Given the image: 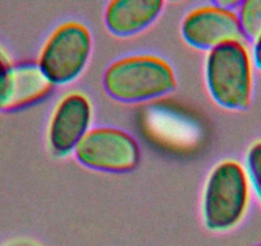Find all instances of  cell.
I'll list each match as a JSON object with an SVG mask.
<instances>
[{
    "label": "cell",
    "instance_id": "obj_1",
    "mask_svg": "<svg viewBox=\"0 0 261 246\" xmlns=\"http://www.w3.org/2000/svg\"><path fill=\"white\" fill-rule=\"evenodd\" d=\"M102 86L117 102L139 104L172 94L177 79L172 66L158 55L134 54L114 60L102 75Z\"/></svg>",
    "mask_w": 261,
    "mask_h": 246
},
{
    "label": "cell",
    "instance_id": "obj_2",
    "mask_svg": "<svg viewBox=\"0 0 261 246\" xmlns=\"http://www.w3.org/2000/svg\"><path fill=\"white\" fill-rule=\"evenodd\" d=\"M207 91L219 107L246 110L253 91V60L246 41H232L207 52L205 59Z\"/></svg>",
    "mask_w": 261,
    "mask_h": 246
},
{
    "label": "cell",
    "instance_id": "obj_3",
    "mask_svg": "<svg viewBox=\"0 0 261 246\" xmlns=\"http://www.w3.org/2000/svg\"><path fill=\"white\" fill-rule=\"evenodd\" d=\"M251 185L245 165L233 159L218 163L206 178L202 219L207 230L227 232L237 227L250 205Z\"/></svg>",
    "mask_w": 261,
    "mask_h": 246
},
{
    "label": "cell",
    "instance_id": "obj_4",
    "mask_svg": "<svg viewBox=\"0 0 261 246\" xmlns=\"http://www.w3.org/2000/svg\"><path fill=\"white\" fill-rule=\"evenodd\" d=\"M92 37L89 29L77 21L59 24L44 42L39 64L54 86H63L79 79L89 64Z\"/></svg>",
    "mask_w": 261,
    "mask_h": 246
},
{
    "label": "cell",
    "instance_id": "obj_5",
    "mask_svg": "<svg viewBox=\"0 0 261 246\" xmlns=\"http://www.w3.org/2000/svg\"><path fill=\"white\" fill-rule=\"evenodd\" d=\"M80 164L105 173H128L141 160V149L130 134L109 126L94 127L74 149Z\"/></svg>",
    "mask_w": 261,
    "mask_h": 246
},
{
    "label": "cell",
    "instance_id": "obj_6",
    "mask_svg": "<svg viewBox=\"0 0 261 246\" xmlns=\"http://www.w3.org/2000/svg\"><path fill=\"white\" fill-rule=\"evenodd\" d=\"M180 34L190 46L210 50L232 41H245L237 12L215 3L188 12L180 24Z\"/></svg>",
    "mask_w": 261,
    "mask_h": 246
},
{
    "label": "cell",
    "instance_id": "obj_7",
    "mask_svg": "<svg viewBox=\"0 0 261 246\" xmlns=\"http://www.w3.org/2000/svg\"><path fill=\"white\" fill-rule=\"evenodd\" d=\"M92 105L89 97L79 91L64 95L53 110L47 127V144L57 157L74 152L91 130Z\"/></svg>",
    "mask_w": 261,
    "mask_h": 246
},
{
    "label": "cell",
    "instance_id": "obj_8",
    "mask_svg": "<svg viewBox=\"0 0 261 246\" xmlns=\"http://www.w3.org/2000/svg\"><path fill=\"white\" fill-rule=\"evenodd\" d=\"M54 87L37 63L11 64L0 85V112H13L40 103Z\"/></svg>",
    "mask_w": 261,
    "mask_h": 246
},
{
    "label": "cell",
    "instance_id": "obj_9",
    "mask_svg": "<svg viewBox=\"0 0 261 246\" xmlns=\"http://www.w3.org/2000/svg\"><path fill=\"white\" fill-rule=\"evenodd\" d=\"M160 0H114L105 8L108 31L118 37H130L149 29L162 14Z\"/></svg>",
    "mask_w": 261,
    "mask_h": 246
},
{
    "label": "cell",
    "instance_id": "obj_10",
    "mask_svg": "<svg viewBox=\"0 0 261 246\" xmlns=\"http://www.w3.org/2000/svg\"><path fill=\"white\" fill-rule=\"evenodd\" d=\"M237 16L245 41L253 42L261 35V0L241 2Z\"/></svg>",
    "mask_w": 261,
    "mask_h": 246
},
{
    "label": "cell",
    "instance_id": "obj_11",
    "mask_svg": "<svg viewBox=\"0 0 261 246\" xmlns=\"http://www.w3.org/2000/svg\"><path fill=\"white\" fill-rule=\"evenodd\" d=\"M245 169L251 187L261 202V140L253 142L246 153Z\"/></svg>",
    "mask_w": 261,
    "mask_h": 246
},
{
    "label": "cell",
    "instance_id": "obj_12",
    "mask_svg": "<svg viewBox=\"0 0 261 246\" xmlns=\"http://www.w3.org/2000/svg\"><path fill=\"white\" fill-rule=\"evenodd\" d=\"M253 60V66L261 71V35L253 41L252 52H251Z\"/></svg>",
    "mask_w": 261,
    "mask_h": 246
},
{
    "label": "cell",
    "instance_id": "obj_13",
    "mask_svg": "<svg viewBox=\"0 0 261 246\" xmlns=\"http://www.w3.org/2000/svg\"><path fill=\"white\" fill-rule=\"evenodd\" d=\"M9 67H11V63H9L8 60H7V58L2 54V52H0V85L3 82Z\"/></svg>",
    "mask_w": 261,
    "mask_h": 246
},
{
    "label": "cell",
    "instance_id": "obj_14",
    "mask_svg": "<svg viewBox=\"0 0 261 246\" xmlns=\"http://www.w3.org/2000/svg\"><path fill=\"white\" fill-rule=\"evenodd\" d=\"M255 246H261V243H260V245H255Z\"/></svg>",
    "mask_w": 261,
    "mask_h": 246
},
{
    "label": "cell",
    "instance_id": "obj_15",
    "mask_svg": "<svg viewBox=\"0 0 261 246\" xmlns=\"http://www.w3.org/2000/svg\"><path fill=\"white\" fill-rule=\"evenodd\" d=\"M23 246H27V245H23Z\"/></svg>",
    "mask_w": 261,
    "mask_h": 246
}]
</instances>
